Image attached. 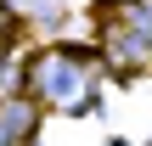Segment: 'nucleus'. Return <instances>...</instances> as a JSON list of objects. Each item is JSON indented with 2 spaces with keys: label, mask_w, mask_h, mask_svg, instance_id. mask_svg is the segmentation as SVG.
Returning <instances> with one entry per match:
<instances>
[{
  "label": "nucleus",
  "mask_w": 152,
  "mask_h": 146,
  "mask_svg": "<svg viewBox=\"0 0 152 146\" xmlns=\"http://www.w3.org/2000/svg\"><path fill=\"white\" fill-rule=\"evenodd\" d=\"M23 79H28V68L6 51V56H0V101H6V96H17V84H23Z\"/></svg>",
  "instance_id": "nucleus-3"
},
{
  "label": "nucleus",
  "mask_w": 152,
  "mask_h": 146,
  "mask_svg": "<svg viewBox=\"0 0 152 146\" xmlns=\"http://www.w3.org/2000/svg\"><path fill=\"white\" fill-rule=\"evenodd\" d=\"M28 84H34V96H45V101L62 107V113H90L96 56H90V51H45V56L28 68Z\"/></svg>",
  "instance_id": "nucleus-1"
},
{
  "label": "nucleus",
  "mask_w": 152,
  "mask_h": 146,
  "mask_svg": "<svg viewBox=\"0 0 152 146\" xmlns=\"http://www.w3.org/2000/svg\"><path fill=\"white\" fill-rule=\"evenodd\" d=\"M39 129V107L28 96H6L0 101V146H28Z\"/></svg>",
  "instance_id": "nucleus-2"
}]
</instances>
